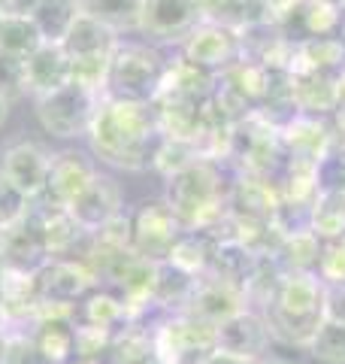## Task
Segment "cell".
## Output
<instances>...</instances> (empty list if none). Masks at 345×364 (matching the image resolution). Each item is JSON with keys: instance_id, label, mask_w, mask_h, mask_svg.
Returning <instances> with one entry per match:
<instances>
[{"instance_id": "1", "label": "cell", "mask_w": 345, "mask_h": 364, "mask_svg": "<svg viewBox=\"0 0 345 364\" xmlns=\"http://www.w3.org/2000/svg\"><path fill=\"white\" fill-rule=\"evenodd\" d=\"M88 140L100 161L121 170H148L158 161L164 134L152 104L103 97L88 128Z\"/></svg>"}, {"instance_id": "2", "label": "cell", "mask_w": 345, "mask_h": 364, "mask_svg": "<svg viewBox=\"0 0 345 364\" xmlns=\"http://www.w3.org/2000/svg\"><path fill=\"white\" fill-rule=\"evenodd\" d=\"M270 337L288 346L309 349L318 328L327 322L324 282L318 273H282L270 304L261 310Z\"/></svg>"}, {"instance_id": "3", "label": "cell", "mask_w": 345, "mask_h": 364, "mask_svg": "<svg viewBox=\"0 0 345 364\" xmlns=\"http://www.w3.org/2000/svg\"><path fill=\"white\" fill-rule=\"evenodd\" d=\"M167 207L185 231H209L227 215V188L221 167L212 158H197L167 176Z\"/></svg>"}, {"instance_id": "4", "label": "cell", "mask_w": 345, "mask_h": 364, "mask_svg": "<svg viewBox=\"0 0 345 364\" xmlns=\"http://www.w3.org/2000/svg\"><path fill=\"white\" fill-rule=\"evenodd\" d=\"M167 61L158 49L146 43H119L109 58L103 97L128 100V104H155Z\"/></svg>"}, {"instance_id": "5", "label": "cell", "mask_w": 345, "mask_h": 364, "mask_svg": "<svg viewBox=\"0 0 345 364\" xmlns=\"http://www.w3.org/2000/svg\"><path fill=\"white\" fill-rule=\"evenodd\" d=\"M103 95L91 91L79 82H67L52 95L37 97V119L52 136H88V128L94 122V112L100 107Z\"/></svg>"}, {"instance_id": "6", "label": "cell", "mask_w": 345, "mask_h": 364, "mask_svg": "<svg viewBox=\"0 0 345 364\" xmlns=\"http://www.w3.org/2000/svg\"><path fill=\"white\" fill-rule=\"evenodd\" d=\"M158 364H200L215 352V328L185 313H172L152 331Z\"/></svg>"}, {"instance_id": "7", "label": "cell", "mask_w": 345, "mask_h": 364, "mask_svg": "<svg viewBox=\"0 0 345 364\" xmlns=\"http://www.w3.org/2000/svg\"><path fill=\"white\" fill-rule=\"evenodd\" d=\"M185 228L167 207V200H146L140 210L131 215V234H133V255L146 258L152 264L167 261L179 234Z\"/></svg>"}, {"instance_id": "8", "label": "cell", "mask_w": 345, "mask_h": 364, "mask_svg": "<svg viewBox=\"0 0 345 364\" xmlns=\"http://www.w3.org/2000/svg\"><path fill=\"white\" fill-rule=\"evenodd\" d=\"M182 58L206 73L218 76V73H224L227 67L243 61V33L200 21V25L182 40Z\"/></svg>"}, {"instance_id": "9", "label": "cell", "mask_w": 345, "mask_h": 364, "mask_svg": "<svg viewBox=\"0 0 345 364\" xmlns=\"http://www.w3.org/2000/svg\"><path fill=\"white\" fill-rule=\"evenodd\" d=\"M52 261L45 246L40 215L28 207L18 222L4 228V249H0V264L16 273H40Z\"/></svg>"}, {"instance_id": "10", "label": "cell", "mask_w": 345, "mask_h": 364, "mask_svg": "<svg viewBox=\"0 0 345 364\" xmlns=\"http://www.w3.org/2000/svg\"><path fill=\"white\" fill-rule=\"evenodd\" d=\"M94 176H97V170H94V164H91L82 152L64 149V152L52 155L45 188H43V195H40V198H33V200L45 203V207L70 210V207H73V200L88 188V182L94 179Z\"/></svg>"}, {"instance_id": "11", "label": "cell", "mask_w": 345, "mask_h": 364, "mask_svg": "<svg viewBox=\"0 0 345 364\" xmlns=\"http://www.w3.org/2000/svg\"><path fill=\"white\" fill-rule=\"evenodd\" d=\"M243 310H248L243 289H236V286H230V282H224V279L203 273L182 313L197 318V322H203V325H209V328H218V325H224L230 316H236Z\"/></svg>"}, {"instance_id": "12", "label": "cell", "mask_w": 345, "mask_h": 364, "mask_svg": "<svg viewBox=\"0 0 345 364\" xmlns=\"http://www.w3.org/2000/svg\"><path fill=\"white\" fill-rule=\"evenodd\" d=\"M94 289V277L85 264L79 261H64L52 258L40 273H37V291H40V306H79V301Z\"/></svg>"}, {"instance_id": "13", "label": "cell", "mask_w": 345, "mask_h": 364, "mask_svg": "<svg viewBox=\"0 0 345 364\" xmlns=\"http://www.w3.org/2000/svg\"><path fill=\"white\" fill-rule=\"evenodd\" d=\"M270 343H273L270 328L258 310H243L215 328V349L236 358H248V361L267 358L263 352L270 349Z\"/></svg>"}, {"instance_id": "14", "label": "cell", "mask_w": 345, "mask_h": 364, "mask_svg": "<svg viewBox=\"0 0 345 364\" xmlns=\"http://www.w3.org/2000/svg\"><path fill=\"white\" fill-rule=\"evenodd\" d=\"M197 25V0H143L140 31L160 43H182Z\"/></svg>"}, {"instance_id": "15", "label": "cell", "mask_w": 345, "mask_h": 364, "mask_svg": "<svg viewBox=\"0 0 345 364\" xmlns=\"http://www.w3.org/2000/svg\"><path fill=\"white\" fill-rule=\"evenodd\" d=\"M49 164H52V155L45 152L40 143L25 140V143L9 146L4 152V158H0V173L13 182L28 200H33V198H40L45 188Z\"/></svg>"}, {"instance_id": "16", "label": "cell", "mask_w": 345, "mask_h": 364, "mask_svg": "<svg viewBox=\"0 0 345 364\" xmlns=\"http://www.w3.org/2000/svg\"><path fill=\"white\" fill-rule=\"evenodd\" d=\"M336 140L330 128L318 116H300L294 112L285 124H279V143L288 161H309L315 164L321 155L327 152V146Z\"/></svg>"}, {"instance_id": "17", "label": "cell", "mask_w": 345, "mask_h": 364, "mask_svg": "<svg viewBox=\"0 0 345 364\" xmlns=\"http://www.w3.org/2000/svg\"><path fill=\"white\" fill-rule=\"evenodd\" d=\"M215 95V76L185 58L167 61V73L155 104H206Z\"/></svg>"}, {"instance_id": "18", "label": "cell", "mask_w": 345, "mask_h": 364, "mask_svg": "<svg viewBox=\"0 0 345 364\" xmlns=\"http://www.w3.org/2000/svg\"><path fill=\"white\" fill-rule=\"evenodd\" d=\"M70 215L85 228V231H100L103 225H109L115 215H121V188L119 182L97 173L88 182V188L73 200Z\"/></svg>"}, {"instance_id": "19", "label": "cell", "mask_w": 345, "mask_h": 364, "mask_svg": "<svg viewBox=\"0 0 345 364\" xmlns=\"http://www.w3.org/2000/svg\"><path fill=\"white\" fill-rule=\"evenodd\" d=\"M291 76V107L300 116H324L339 109V73H288Z\"/></svg>"}, {"instance_id": "20", "label": "cell", "mask_w": 345, "mask_h": 364, "mask_svg": "<svg viewBox=\"0 0 345 364\" xmlns=\"http://www.w3.org/2000/svg\"><path fill=\"white\" fill-rule=\"evenodd\" d=\"M70 82V58L61 43H43L25 61V85L31 95H52Z\"/></svg>"}, {"instance_id": "21", "label": "cell", "mask_w": 345, "mask_h": 364, "mask_svg": "<svg viewBox=\"0 0 345 364\" xmlns=\"http://www.w3.org/2000/svg\"><path fill=\"white\" fill-rule=\"evenodd\" d=\"M197 13H200V21H206V25H218V28H227L236 33H243L270 18L267 6L261 0H197Z\"/></svg>"}, {"instance_id": "22", "label": "cell", "mask_w": 345, "mask_h": 364, "mask_svg": "<svg viewBox=\"0 0 345 364\" xmlns=\"http://www.w3.org/2000/svg\"><path fill=\"white\" fill-rule=\"evenodd\" d=\"M345 64V46L342 40L333 37H312V40H300L294 49V61L288 67V73H339Z\"/></svg>"}, {"instance_id": "23", "label": "cell", "mask_w": 345, "mask_h": 364, "mask_svg": "<svg viewBox=\"0 0 345 364\" xmlns=\"http://www.w3.org/2000/svg\"><path fill=\"white\" fill-rule=\"evenodd\" d=\"M215 246H218V240L209 231H182L167 261L172 267L191 273V277H203L212 264Z\"/></svg>"}, {"instance_id": "24", "label": "cell", "mask_w": 345, "mask_h": 364, "mask_svg": "<svg viewBox=\"0 0 345 364\" xmlns=\"http://www.w3.org/2000/svg\"><path fill=\"white\" fill-rule=\"evenodd\" d=\"M79 13L100 21L103 28L115 33L124 31H140V16H143V0H76Z\"/></svg>"}, {"instance_id": "25", "label": "cell", "mask_w": 345, "mask_h": 364, "mask_svg": "<svg viewBox=\"0 0 345 364\" xmlns=\"http://www.w3.org/2000/svg\"><path fill=\"white\" fill-rule=\"evenodd\" d=\"M309 225L321 243L345 240V191H318Z\"/></svg>"}, {"instance_id": "26", "label": "cell", "mask_w": 345, "mask_h": 364, "mask_svg": "<svg viewBox=\"0 0 345 364\" xmlns=\"http://www.w3.org/2000/svg\"><path fill=\"white\" fill-rule=\"evenodd\" d=\"M43 46V33L31 16H4L0 18V52L28 61Z\"/></svg>"}, {"instance_id": "27", "label": "cell", "mask_w": 345, "mask_h": 364, "mask_svg": "<svg viewBox=\"0 0 345 364\" xmlns=\"http://www.w3.org/2000/svg\"><path fill=\"white\" fill-rule=\"evenodd\" d=\"M33 25L43 33V43H61L67 31L73 28L79 18V4L76 0H40V6L31 13Z\"/></svg>"}, {"instance_id": "28", "label": "cell", "mask_w": 345, "mask_h": 364, "mask_svg": "<svg viewBox=\"0 0 345 364\" xmlns=\"http://www.w3.org/2000/svg\"><path fill=\"white\" fill-rule=\"evenodd\" d=\"M315 186L318 191H345V143L333 140L327 152L315 161Z\"/></svg>"}, {"instance_id": "29", "label": "cell", "mask_w": 345, "mask_h": 364, "mask_svg": "<svg viewBox=\"0 0 345 364\" xmlns=\"http://www.w3.org/2000/svg\"><path fill=\"white\" fill-rule=\"evenodd\" d=\"M309 352L324 364H345V325L327 318V322L318 328L315 340L309 343Z\"/></svg>"}, {"instance_id": "30", "label": "cell", "mask_w": 345, "mask_h": 364, "mask_svg": "<svg viewBox=\"0 0 345 364\" xmlns=\"http://www.w3.org/2000/svg\"><path fill=\"white\" fill-rule=\"evenodd\" d=\"M28 91L25 85V61L0 52V104H13Z\"/></svg>"}, {"instance_id": "31", "label": "cell", "mask_w": 345, "mask_h": 364, "mask_svg": "<svg viewBox=\"0 0 345 364\" xmlns=\"http://www.w3.org/2000/svg\"><path fill=\"white\" fill-rule=\"evenodd\" d=\"M0 364H52L43 349L33 343L31 334H6V349Z\"/></svg>"}, {"instance_id": "32", "label": "cell", "mask_w": 345, "mask_h": 364, "mask_svg": "<svg viewBox=\"0 0 345 364\" xmlns=\"http://www.w3.org/2000/svg\"><path fill=\"white\" fill-rule=\"evenodd\" d=\"M315 273L324 286H330V282H345V240L321 246V258H318Z\"/></svg>"}, {"instance_id": "33", "label": "cell", "mask_w": 345, "mask_h": 364, "mask_svg": "<svg viewBox=\"0 0 345 364\" xmlns=\"http://www.w3.org/2000/svg\"><path fill=\"white\" fill-rule=\"evenodd\" d=\"M28 207H31V200L0 173V228H9L13 222H18L28 213Z\"/></svg>"}, {"instance_id": "34", "label": "cell", "mask_w": 345, "mask_h": 364, "mask_svg": "<svg viewBox=\"0 0 345 364\" xmlns=\"http://www.w3.org/2000/svg\"><path fill=\"white\" fill-rule=\"evenodd\" d=\"M324 313L330 322L345 325V282H330V286H324Z\"/></svg>"}, {"instance_id": "35", "label": "cell", "mask_w": 345, "mask_h": 364, "mask_svg": "<svg viewBox=\"0 0 345 364\" xmlns=\"http://www.w3.org/2000/svg\"><path fill=\"white\" fill-rule=\"evenodd\" d=\"M40 0H0V16H31Z\"/></svg>"}, {"instance_id": "36", "label": "cell", "mask_w": 345, "mask_h": 364, "mask_svg": "<svg viewBox=\"0 0 345 364\" xmlns=\"http://www.w3.org/2000/svg\"><path fill=\"white\" fill-rule=\"evenodd\" d=\"M200 364H258V361H248V358H236V355H227V352H212L209 358H203Z\"/></svg>"}, {"instance_id": "37", "label": "cell", "mask_w": 345, "mask_h": 364, "mask_svg": "<svg viewBox=\"0 0 345 364\" xmlns=\"http://www.w3.org/2000/svg\"><path fill=\"white\" fill-rule=\"evenodd\" d=\"M263 6H267V16L270 13H279V9H285L288 4H294V0H261Z\"/></svg>"}, {"instance_id": "38", "label": "cell", "mask_w": 345, "mask_h": 364, "mask_svg": "<svg viewBox=\"0 0 345 364\" xmlns=\"http://www.w3.org/2000/svg\"><path fill=\"white\" fill-rule=\"evenodd\" d=\"M336 128H339V134H342V143H345V104L336 109Z\"/></svg>"}, {"instance_id": "39", "label": "cell", "mask_w": 345, "mask_h": 364, "mask_svg": "<svg viewBox=\"0 0 345 364\" xmlns=\"http://www.w3.org/2000/svg\"><path fill=\"white\" fill-rule=\"evenodd\" d=\"M339 100L345 104V64H342V70H339ZM339 104V107H342Z\"/></svg>"}, {"instance_id": "40", "label": "cell", "mask_w": 345, "mask_h": 364, "mask_svg": "<svg viewBox=\"0 0 345 364\" xmlns=\"http://www.w3.org/2000/svg\"><path fill=\"white\" fill-rule=\"evenodd\" d=\"M0 310H4V264H0ZM4 328V325H0Z\"/></svg>"}, {"instance_id": "41", "label": "cell", "mask_w": 345, "mask_h": 364, "mask_svg": "<svg viewBox=\"0 0 345 364\" xmlns=\"http://www.w3.org/2000/svg\"><path fill=\"white\" fill-rule=\"evenodd\" d=\"M258 364H294V361H285V358H261Z\"/></svg>"}, {"instance_id": "42", "label": "cell", "mask_w": 345, "mask_h": 364, "mask_svg": "<svg viewBox=\"0 0 345 364\" xmlns=\"http://www.w3.org/2000/svg\"><path fill=\"white\" fill-rule=\"evenodd\" d=\"M4 349H6V331L0 328V361H4Z\"/></svg>"}, {"instance_id": "43", "label": "cell", "mask_w": 345, "mask_h": 364, "mask_svg": "<svg viewBox=\"0 0 345 364\" xmlns=\"http://www.w3.org/2000/svg\"><path fill=\"white\" fill-rule=\"evenodd\" d=\"M4 122H6V104H0V128H4Z\"/></svg>"}, {"instance_id": "44", "label": "cell", "mask_w": 345, "mask_h": 364, "mask_svg": "<svg viewBox=\"0 0 345 364\" xmlns=\"http://www.w3.org/2000/svg\"><path fill=\"white\" fill-rule=\"evenodd\" d=\"M0 249H4V228H0Z\"/></svg>"}, {"instance_id": "45", "label": "cell", "mask_w": 345, "mask_h": 364, "mask_svg": "<svg viewBox=\"0 0 345 364\" xmlns=\"http://www.w3.org/2000/svg\"><path fill=\"white\" fill-rule=\"evenodd\" d=\"M342 33H345V18H342Z\"/></svg>"}, {"instance_id": "46", "label": "cell", "mask_w": 345, "mask_h": 364, "mask_svg": "<svg viewBox=\"0 0 345 364\" xmlns=\"http://www.w3.org/2000/svg\"><path fill=\"white\" fill-rule=\"evenodd\" d=\"M0 18H4V16H0Z\"/></svg>"}]
</instances>
